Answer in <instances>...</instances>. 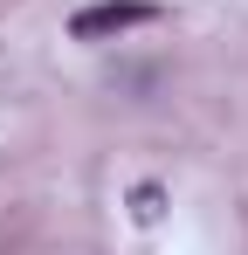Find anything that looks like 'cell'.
<instances>
[{
  "label": "cell",
  "mask_w": 248,
  "mask_h": 255,
  "mask_svg": "<svg viewBox=\"0 0 248 255\" xmlns=\"http://www.w3.org/2000/svg\"><path fill=\"white\" fill-rule=\"evenodd\" d=\"M145 21H152V7H145V0H97V7H83L76 21H69V35H76V42H104V35L145 28Z\"/></svg>",
  "instance_id": "1"
}]
</instances>
